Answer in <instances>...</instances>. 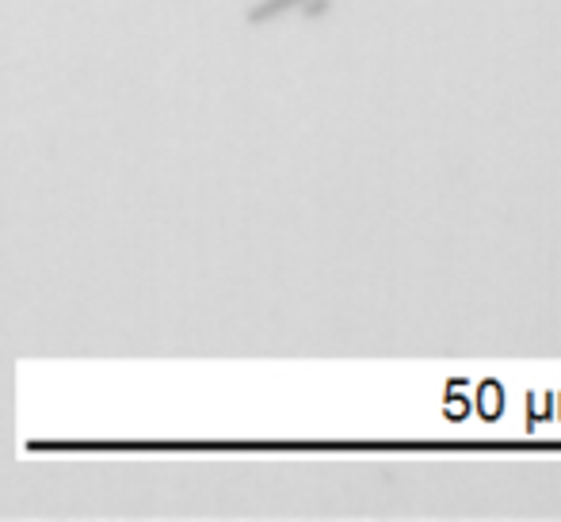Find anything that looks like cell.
Instances as JSON below:
<instances>
[{"instance_id": "cell-1", "label": "cell", "mask_w": 561, "mask_h": 522, "mask_svg": "<svg viewBox=\"0 0 561 522\" xmlns=\"http://www.w3.org/2000/svg\"><path fill=\"white\" fill-rule=\"evenodd\" d=\"M302 0H260L256 8L249 12V23H267V20H275V15H283L287 8H298Z\"/></svg>"}]
</instances>
